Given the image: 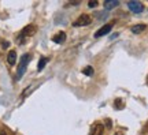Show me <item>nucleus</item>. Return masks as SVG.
I'll return each mask as SVG.
<instances>
[{
    "mask_svg": "<svg viewBox=\"0 0 148 135\" xmlns=\"http://www.w3.org/2000/svg\"><path fill=\"white\" fill-rule=\"evenodd\" d=\"M29 60H30V55H29V53H25V55L21 57L19 67H18V73H16L18 78H21L22 75L25 74V71H26V66H27V63H29Z\"/></svg>",
    "mask_w": 148,
    "mask_h": 135,
    "instance_id": "1",
    "label": "nucleus"
},
{
    "mask_svg": "<svg viewBox=\"0 0 148 135\" xmlns=\"http://www.w3.org/2000/svg\"><path fill=\"white\" fill-rule=\"evenodd\" d=\"M90 22H92V19H90V16L89 15H81L77 19V21H74V26H86V25H89Z\"/></svg>",
    "mask_w": 148,
    "mask_h": 135,
    "instance_id": "2",
    "label": "nucleus"
},
{
    "mask_svg": "<svg viewBox=\"0 0 148 135\" xmlns=\"http://www.w3.org/2000/svg\"><path fill=\"white\" fill-rule=\"evenodd\" d=\"M127 7H129V10L133 11V12H136V14L141 12L144 8L143 4H141L140 1H129V3H127Z\"/></svg>",
    "mask_w": 148,
    "mask_h": 135,
    "instance_id": "3",
    "label": "nucleus"
},
{
    "mask_svg": "<svg viewBox=\"0 0 148 135\" xmlns=\"http://www.w3.org/2000/svg\"><path fill=\"white\" fill-rule=\"evenodd\" d=\"M112 26H114V22H112V23H108V25H104V26L100 27V29L95 33V37H101V36H104V34H108L111 31V29H112Z\"/></svg>",
    "mask_w": 148,
    "mask_h": 135,
    "instance_id": "4",
    "label": "nucleus"
},
{
    "mask_svg": "<svg viewBox=\"0 0 148 135\" xmlns=\"http://www.w3.org/2000/svg\"><path fill=\"white\" fill-rule=\"evenodd\" d=\"M37 31V27L36 26H26L25 27V29H23V30H22V33H21V41H22V38H23V37H32V36H34V33H36Z\"/></svg>",
    "mask_w": 148,
    "mask_h": 135,
    "instance_id": "5",
    "label": "nucleus"
},
{
    "mask_svg": "<svg viewBox=\"0 0 148 135\" xmlns=\"http://www.w3.org/2000/svg\"><path fill=\"white\" fill-rule=\"evenodd\" d=\"M103 131H104V127L101 124H93L89 135H103Z\"/></svg>",
    "mask_w": 148,
    "mask_h": 135,
    "instance_id": "6",
    "label": "nucleus"
},
{
    "mask_svg": "<svg viewBox=\"0 0 148 135\" xmlns=\"http://www.w3.org/2000/svg\"><path fill=\"white\" fill-rule=\"evenodd\" d=\"M64 40H66V34H64L63 31H59L58 34L53 36V38H52V41L56 42V44H60V42H63Z\"/></svg>",
    "mask_w": 148,
    "mask_h": 135,
    "instance_id": "7",
    "label": "nucleus"
},
{
    "mask_svg": "<svg viewBox=\"0 0 148 135\" xmlns=\"http://www.w3.org/2000/svg\"><path fill=\"white\" fill-rule=\"evenodd\" d=\"M7 62H8V64H11V66H14V64H15V62H16V52L15 51H10V52H8Z\"/></svg>",
    "mask_w": 148,
    "mask_h": 135,
    "instance_id": "8",
    "label": "nucleus"
},
{
    "mask_svg": "<svg viewBox=\"0 0 148 135\" xmlns=\"http://www.w3.org/2000/svg\"><path fill=\"white\" fill-rule=\"evenodd\" d=\"M118 4H119V1H118V0H108V1L104 3V7H106V10H111V8L116 7Z\"/></svg>",
    "mask_w": 148,
    "mask_h": 135,
    "instance_id": "9",
    "label": "nucleus"
},
{
    "mask_svg": "<svg viewBox=\"0 0 148 135\" xmlns=\"http://www.w3.org/2000/svg\"><path fill=\"white\" fill-rule=\"evenodd\" d=\"M143 30H145V25H137V26L132 27V31L134 34H138V33H141Z\"/></svg>",
    "mask_w": 148,
    "mask_h": 135,
    "instance_id": "10",
    "label": "nucleus"
},
{
    "mask_svg": "<svg viewBox=\"0 0 148 135\" xmlns=\"http://www.w3.org/2000/svg\"><path fill=\"white\" fill-rule=\"evenodd\" d=\"M48 63V57H42V59H40V62H38V71H41L42 68H44V66Z\"/></svg>",
    "mask_w": 148,
    "mask_h": 135,
    "instance_id": "11",
    "label": "nucleus"
},
{
    "mask_svg": "<svg viewBox=\"0 0 148 135\" xmlns=\"http://www.w3.org/2000/svg\"><path fill=\"white\" fill-rule=\"evenodd\" d=\"M82 73H84L85 75H92V74H93V68L86 67V68H84V71H82Z\"/></svg>",
    "mask_w": 148,
    "mask_h": 135,
    "instance_id": "12",
    "label": "nucleus"
},
{
    "mask_svg": "<svg viewBox=\"0 0 148 135\" xmlns=\"http://www.w3.org/2000/svg\"><path fill=\"white\" fill-rule=\"evenodd\" d=\"M115 107L116 108H122V107H123V104L121 102V100H116L115 101Z\"/></svg>",
    "mask_w": 148,
    "mask_h": 135,
    "instance_id": "13",
    "label": "nucleus"
},
{
    "mask_svg": "<svg viewBox=\"0 0 148 135\" xmlns=\"http://www.w3.org/2000/svg\"><path fill=\"white\" fill-rule=\"evenodd\" d=\"M97 5V1H90L89 3V7H96Z\"/></svg>",
    "mask_w": 148,
    "mask_h": 135,
    "instance_id": "14",
    "label": "nucleus"
},
{
    "mask_svg": "<svg viewBox=\"0 0 148 135\" xmlns=\"http://www.w3.org/2000/svg\"><path fill=\"white\" fill-rule=\"evenodd\" d=\"M1 44H3V48H7V47H8V42L3 41V42H1Z\"/></svg>",
    "mask_w": 148,
    "mask_h": 135,
    "instance_id": "15",
    "label": "nucleus"
},
{
    "mask_svg": "<svg viewBox=\"0 0 148 135\" xmlns=\"http://www.w3.org/2000/svg\"><path fill=\"white\" fill-rule=\"evenodd\" d=\"M0 135H7V132H5L4 130H1V131H0Z\"/></svg>",
    "mask_w": 148,
    "mask_h": 135,
    "instance_id": "16",
    "label": "nucleus"
},
{
    "mask_svg": "<svg viewBox=\"0 0 148 135\" xmlns=\"http://www.w3.org/2000/svg\"><path fill=\"white\" fill-rule=\"evenodd\" d=\"M115 135H122V134H121V132H118V134H115Z\"/></svg>",
    "mask_w": 148,
    "mask_h": 135,
    "instance_id": "17",
    "label": "nucleus"
}]
</instances>
